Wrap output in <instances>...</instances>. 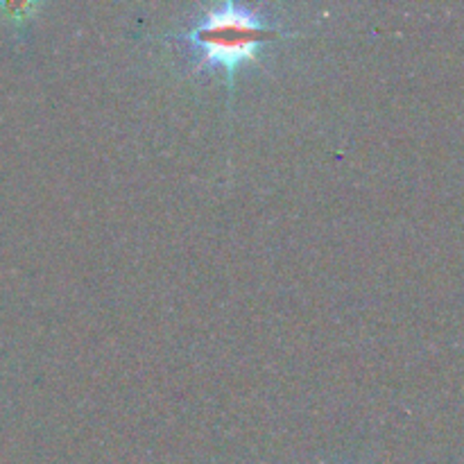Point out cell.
Instances as JSON below:
<instances>
[{"instance_id":"obj_1","label":"cell","mask_w":464,"mask_h":464,"mask_svg":"<svg viewBox=\"0 0 464 464\" xmlns=\"http://www.w3.org/2000/svg\"><path fill=\"white\" fill-rule=\"evenodd\" d=\"M279 36V27L267 25L256 12L234 3L208 9L186 32V41L199 50V71L207 66L225 68L229 89H234V72L243 63L256 62L258 45Z\"/></svg>"},{"instance_id":"obj_2","label":"cell","mask_w":464,"mask_h":464,"mask_svg":"<svg viewBox=\"0 0 464 464\" xmlns=\"http://www.w3.org/2000/svg\"><path fill=\"white\" fill-rule=\"evenodd\" d=\"M41 9L39 3H0V12L12 23H23Z\"/></svg>"}]
</instances>
